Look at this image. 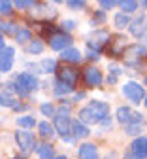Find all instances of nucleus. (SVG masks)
Listing matches in <instances>:
<instances>
[{
    "label": "nucleus",
    "instance_id": "1",
    "mask_svg": "<svg viewBox=\"0 0 147 159\" xmlns=\"http://www.w3.org/2000/svg\"><path fill=\"white\" fill-rule=\"evenodd\" d=\"M110 116V104L104 101H91L85 108L79 110V121L85 125H100L104 117Z\"/></svg>",
    "mask_w": 147,
    "mask_h": 159
},
{
    "label": "nucleus",
    "instance_id": "2",
    "mask_svg": "<svg viewBox=\"0 0 147 159\" xmlns=\"http://www.w3.org/2000/svg\"><path fill=\"white\" fill-rule=\"evenodd\" d=\"M40 87L38 78L30 72H21L15 76V93L19 97H28L32 91H36Z\"/></svg>",
    "mask_w": 147,
    "mask_h": 159
},
{
    "label": "nucleus",
    "instance_id": "3",
    "mask_svg": "<svg viewBox=\"0 0 147 159\" xmlns=\"http://www.w3.org/2000/svg\"><path fill=\"white\" fill-rule=\"evenodd\" d=\"M15 142H17V146H19V152L23 153L25 157L27 155H30L32 152H34V148L38 146L36 144V136H34V133H30V131H15Z\"/></svg>",
    "mask_w": 147,
    "mask_h": 159
},
{
    "label": "nucleus",
    "instance_id": "4",
    "mask_svg": "<svg viewBox=\"0 0 147 159\" xmlns=\"http://www.w3.org/2000/svg\"><path fill=\"white\" fill-rule=\"evenodd\" d=\"M121 91H123V95L127 97L132 104H140V102H143V98H145V89L138 82H127L121 87Z\"/></svg>",
    "mask_w": 147,
    "mask_h": 159
},
{
    "label": "nucleus",
    "instance_id": "5",
    "mask_svg": "<svg viewBox=\"0 0 147 159\" xmlns=\"http://www.w3.org/2000/svg\"><path fill=\"white\" fill-rule=\"evenodd\" d=\"M117 121L124 125H141L143 123V116L140 112H134L128 106H119L117 108Z\"/></svg>",
    "mask_w": 147,
    "mask_h": 159
},
{
    "label": "nucleus",
    "instance_id": "6",
    "mask_svg": "<svg viewBox=\"0 0 147 159\" xmlns=\"http://www.w3.org/2000/svg\"><path fill=\"white\" fill-rule=\"evenodd\" d=\"M72 42L74 40H72V36L68 32H53L49 36V46L55 51H64V49L72 48Z\"/></svg>",
    "mask_w": 147,
    "mask_h": 159
},
{
    "label": "nucleus",
    "instance_id": "7",
    "mask_svg": "<svg viewBox=\"0 0 147 159\" xmlns=\"http://www.w3.org/2000/svg\"><path fill=\"white\" fill-rule=\"evenodd\" d=\"M70 125H72V119L66 116V114H55V125L53 129L64 138V136H70Z\"/></svg>",
    "mask_w": 147,
    "mask_h": 159
},
{
    "label": "nucleus",
    "instance_id": "8",
    "mask_svg": "<svg viewBox=\"0 0 147 159\" xmlns=\"http://www.w3.org/2000/svg\"><path fill=\"white\" fill-rule=\"evenodd\" d=\"M13 55H15V49L6 46L2 51H0V72H10L11 66H13Z\"/></svg>",
    "mask_w": 147,
    "mask_h": 159
},
{
    "label": "nucleus",
    "instance_id": "9",
    "mask_svg": "<svg viewBox=\"0 0 147 159\" xmlns=\"http://www.w3.org/2000/svg\"><path fill=\"white\" fill-rule=\"evenodd\" d=\"M83 80H85V84L87 87H100L102 82H104V78H102V72L98 68H87L85 74H83Z\"/></svg>",
    "mask_w": 147,
    "mask_h": 159
},
{
    "label": "nucleus",
    "instance_id": "10",
    "mask_svg": "<svg viewBox=\"0 0 147 159\" xmlns=\"http://www.w3.org/2000/svg\"><path fill=\"white\" fill-rule=\"evenodd\" d=\"M130 152L138 159H147V136H138L130 144Z\"/></svg>",
    "mask_w": 147,
    "mask_h": 159
},
{
    "label": "nucleus",
    "instance_id": "11",
    "mask_svg": "<svg viewBox=\"0 0 147 159\" xmlns=\"http://www.w3.org/2000/svg\"><path fill=\"white\" fill-rule=\"evenodd\" d=\"M70 134L74 138H87L91 134V129L85 125V123H81L79 119H74L72 125H70Z\"/></svg>",
    "mask_w": 147,
    "mask_h": 159
},
{
    "label": "nucleus",
    "instance_id": "12",
    "mask_svg": "<svg viewBox=\"0 0 147 159\" xmlns=\"http://www.w3.org/2000/svg\"><path fill=\"white\" fill-rule=\"evenodd\" d=\"M77 157L79 159H98V148L94 144H91V142H85V144L79 146Z\"/></svg>",
    "mask_w": 147,
    "mask_h": 159
},
{
    "label": "nucleus",
    "instance_id": "13",
    "mask_svg": "<svg viewBox=\"0 0 147 159\" xmlns=\"http://www.w3.org/2000/svg\"><path fill=\"white\" fill-rule=\"evenodd\" d=\"M58 82L66 84L70 87H76V84H77V70H74V68H62L60 74H58Z\"/></svg>",
    "mask_w": 147,
    "mask_h": 159
},
{
    "label": "nucleus",
    "instance_id": "14",
    "mask_svg": "<svg viewBox=\"0 0 147 159\" xmlns=\"http://www.w3.org/2000/svg\"><path fill=\"white\" fill-rule=\"evenodd\" d=\"M130 32L134 34V36H138V38H141L143 34H145V17L143 15H140V17H136L134 21H130Z\"/></svg>",
    "mask_w": 147,
    "mask_h": 159
},
{
    "label": "nucleus",
    "instance_id": "15",
    "mask_svg": "<svg viewBox=\"0 0 147 159\" xmlns=\"http://www.w3.org/2000/svg\"><path fill=\"white\" fill-rule=\"evenodd\" d=\"M60 59H62V61H66V63H79L81 61V53L76 48H68L64 51H60Z\"/></svg>",
    "mask_w": 147,
    "mask_h": 159
},
{
    "label": "nucleus",
    "instance_id": "16",
    "mask_svg": "<svg viewBox=\"0 0 147 159\" xmlns=\"http://www.w3.org/2000/svg\"><path fill=\"white\" fill-rule=\"evenodd\" d=\"M108 44H111V46H110V53L115 55V57L124 51V38H123V36H115L113 40H110Z\"/></svg>",
    "mask_w": 147,
    "mask_h": 159
},
{
    "label": "nucleus",
    "instance_id": "17",
    "mask_svg": "<svg viewBox=\"0 0 147 159\" xmlns=\"http://www.w3.org/2000/svg\"><path fill=\"white\" fill-rule=\"evenodd\" d=\"M36 153L40 159H55V148L49 144H40L36 146Z\"/></svg>",
    "mask_w": 147,
    "mask_h": 159
},
{
    "label": "nucleus",
    "instance_id": "18",
    "mask_svg": "<svg viewBox=\"0 0 147 159\" xmlns=\"http://www.w3.org/2000/svg\"><path fill=\"white\" fill-rule=\"evenodd\" d=\"M38 70L45 74H53L57 72V61L55 59H41V63L38 65Z\"/></svg>",
    "mask_w": 147,
    "mask_h": 159
},
{
    "label": "nucleus",
    "instance_id": "19",
    "mask_svg": "<svg viewBox=\"0 0 147 159\" xmlns=\"http://www.w3.org/2000/svg\"><path fill=\"white\" fill-rule=\"evenodd\" d=\"M113 25H115V29L123 30L124 27H128V25H130V17H128L127 13L119 11V13H115V15H113Z\"/></svg>",
    "mask_w": 147,
    "mask_h": 159
},
{
    "label": "nucleus",
    "instance_id": "20",
    "mask_svg": "<svg viewBox=\"0 0 147 159\" xmlns=\"http://www.w3.org/2000/svg\"><path fill=\"white\" fill-rule=\"evenodd\" d=\"M38 131H40V134L44 138H53L55 136V129H53V125L49 121H40L38 123Z\"/></svg>",
    "mask_w": 147,
    "mask_h": 159
},
{
    "label": "nucleus",
    "instance_id": "21",
    "mask_svg": "<svg viewBox=\"0 0 147 159\" xmlns=\"http://www.w3.org/2000/svg\"><path fill=\"white\" fill-rule=\"evenodd\" d=\"M17 125L23 127L25 131H28V129H32V127L38 125V123H36L34 116H19V117H17Z\"/></svg>",
    "mask_w": 147,
    "mask_h": 159
},
{
    "label": "nucleus",
    "instance_id": "22",
    "mask_svg": "<svg viewBox=\"0 0 147 159\" xmlns=\"http://www.w3.org/2000/svg\"><path fill=\"white\" fill-rule=\"evenodd\" d=\"M53 91H55L57 97H64V95H70V93L74 91V87H70V85H66V84H62V82H58V80H57Z\"/></svg>",
    "mask_w": 147,
    "mask_h": 159
},
{
    "label": "nucleus",
    "instance_id": "23",
    "mask_svg": "<svg viewBox=\"0 0 147 159\" xmlns=\"http://www.w3.org/2000/svg\"><path fill=\"white\" fill-rule=\"evenodd\" d=\"M15 40H17V44H27L32 40V32L28 29H19L15 32Z\"/></svg>",
    "mask_w": 147,
    "mask_h": 159
},
{
    "label": "nucleus",
    "instance_id": "24",
    "mask_svg": "<svg viewBox=\"0 0 147 159\" xmlns=\"http://www.w3.org/2000/svg\"><path fill=\"white\" fill-rule=\"evenodd\" d=\"M119 6L123 8V13H134L138 8H140V4L138 2H134V0H123V2H119Z\"/></svg>",
    "mask_w": 147,
    "mask_h": 159
},
{
    "label": "nucleus",
    "instance_id": "25",
    "mask_svg": "<svg viewBox=\"0 0 147 159\" xmlns=\"http://www.w3.org/2000/svg\"><path fill=\"white\" fill-rule=\"evenodd\" d=\"M0 106H4V108H15L17 106V101H15L11 95L0 93Z\"/></svg>",
    "mask_w": 147,
    "mask_h": 159
},
{
    "label": "nucleus",
    "instance_id": "26",
    "mask_svg": "<svg viewBox=\"0 0 147 159\" xmlns=\"http://www.w3.org/2000/svg\"><path fill=\"white\" fill-rule=\"evenodd\" d=\"M27 51H28V53H32V55H38V53L44 51V44H41L40 40H32V42L27 46Z\"/></svg>",
    "mask_w": 147,
    "mask_h": 159
},
{
    "label": "nucleus",
    "instance_id": "27",
    "mask_svg": "<svg viewBox=\"0 0 147 159\" xmlns=\"http://www.w3.org/2000/svg\"><path fill=\"white\" fill-rule=\"evenodd\" d=\"M0 30H2L4 34H13V36H15V32L19 30V27H17L15 23H10V21H8V23L0 21Z\"/></svg>",
    "mask_w": 147,
    "mask_h": 159
},
{
    "label": "nucleus",
    "instance_id": "28",
    "mask_svg": "<svg viewBox=\"0 0 147 159\" xmlns=\"http://www.w3.org/2000/svg\"><path fill=\"white\" fill-rule=\"evenodd\" d=\"M0 13L2 15H11L13 13V2H10V0H2V2H0Z\"/></svg>",
    "mask_w": 147,
    "mask_h": 159
},
{
    "label": "nucleus",
    "instance_id": "29",
    "mask_svg": "<svg viewBox=\"0 0 147 159\" xmlns=\"http://www.w3.org/2000/svg\"><path fill=\"white\" fill-rule=\"evenodd\" d=\"M66 6L70 10H85L87 8V2H85V0H68Z\"/></svg>",
    "mask_w": 147,
    "mask_h": 159
},
{
    "label": "nucleus",
    "instance_id": "30",
    "mask_svg": "<svg viewBox=\"0 0 147 159\" xmlns=\"http://www.w3.org/2000/svg\"><path fill=\"white\" fill-rule=\"evenodd\" d=\"M40 112L44 114V116H55V106L51 102H44L40 106Z\"/></svg>",
    "mask_w": 147,
    "mask_h": 159
},
{
    "label": "nucleus",
    "instance_id": "31",
    "mask_svg": "<svg viewBox=\"0 0 147 159\" xmlns=\"http://www.w3.org/2000/svg\"><path fill=\"white\" fill-rule=\"evenodd\" d=\"M13 8H17V10H28V8H34V2H30V0H17V2L13 4Z\"/></svg>",
    "mask_w": 147,
    "mask_h": 159
},
{
    "label": "nucleus",
    "instance_id": "32",
    "mask_svg": "<svg viewBox=\"0 0 147 159\" xmlns=\"http://www.w3.org/2000/svg\"><path fill=\"white\" fill-rule=\"evenodd\" d=\"M115 6H119V2H115V0H100V8H104V10H113Z\"/></svg>",
    "mask_w": 147,
    "mask_h": 159
},
{
    "label": "nucleus",
    "instance_id": "33",
    "mask_svg": "<svg viewBox=\"0 0 147 159\" xmlns=\"http://www.w3.org/2000/svg\"><path fill=\"white\" fill-rule=\"evenodd\" d=\"M141 133V125H127V134L130 136H136Z\"/></svg>",
    "mask_w": 147,
    "mask_h": 159
},
{
    "label": "nucleus",
    "instance_id": "34",
    "mask_svg": "<svg viewBox=\"0 0 147 159\" xmlns=\"http://www.w3.org/2000/svg\"><path fill=\"white\" fill-rule=\"evenodd\" d=\"M111 125H113V121H111V117L108 116V117H104L102 121H100V127L104 129V131H108V129H111Z\"/></svg>",
    "mask_w": 147,
    "mask_h": 159
},
{
    "label": "nucleus",
    "instance_id": "35",
    "mask_svg": "<svg viewBox=\"0 0 147 159\" xmlns=\"http://www.w3.org/2000/svg\"><path fill=\"white\" fill-rule=\"evenodd\" d=\"M76 29V21H72V19H66L64 23H62V32L64 30H74Z\"/></svg>",
    "mask_w": 147,
    "mask_h": 159
},
{
    "label": "nucleus",
    "instance_id": "36",
    "mask_svg": "<svg viewBox=\"0 0 147 159\" xmlns=\"http://www.w3.org/2000/svg\"><path fill=\"white\" fill-rule=\"evenodd\" d=\"M104 21H106V15H104V11L100 10V11L96 13V17L93 19V25H96V23H104Z\"/></svg>",
    "mask_w": 147,
    "mask_h": 159
},
{
    "label": "nucleus",
    "instance_id": "37",
    "mask_svg": "<svg viewBox=\"0 0 147 159\" xmlns=\"http://www.w3.org/2000/svg\"><path fill=\"white\" fill-rule=\"evenodd\" d=\"M121 74H123V70H121L119 66H115V65H113V66H110V76H113V78H119Z\"/></svg>",
    "mask_w": 147,
    "mask_h": 159
},
{
    "label": "nucleus",
    "instance_id": "38",
    "mask_svg": "<svg viewBox=\"0 0 147 159\" xmlns=\"http://www.w3.org/2000/svg\"><path fill=\"white\" fill-rule=\"evenodd\" d=\"M104 159H119V153H117V152H110Z\"/></svg>",
    "mask_w": 147,
    "mask_h": 159
},
{
    "label": "nucleus",
    "instance_id": "39",
    "mask_svg": "<svg viewBox=\"0 0 147 159\" xmlns=\"http://www.w3.org/2000/svg\"><path fill=\"white\" fill-rule=\"evenodd\" d=\"M124 159H138V157H136L132 152H127V153H124Z\"/></svg>",
    "mask_w": 147,
    "mask_h": 159
},
{
    "label": "nucleus",
    "instance_id": "40",
    "mask_svg": "<svg viewBox=\"0 0 147 159\" xmlns=\"http://www.w3.org/2000/svg\"><path fill=\"white\" fill-rule=\"evenodd\" d=\"M4 48H6V44H4V36H2V34H0V51H2Z\"/></svg>",
    "mask_w": 147,
    "mask_h": 159
},
{
    "label": "nucleus",
    "instance_id": "41",
    "mask_svg": "<svg viewBox=\"0 0 147 159\" xmlns=\"http://www.w3.org/2000/svg\"><path fill=\"white\" fill-rule=\"evenodd\" d=\"M83 97H85V93H77L76 95V101H79V98H83Z\"/></svg>",
    "mask_w": 147,
    "mask_h": 159
},
{
    "label": "nucleus",
    "instance_id": "42",
    "mask_svg": "<svg viewBox=\"0 0 147 159\" xmlns=\"http://www.w3.org/2000/svg\"><path fill=\"white\" fill-rule=\"evenodd\" d=\"M55 159H68L66 155H55Z\"/></svg>",
    "mask_w": 147,
    "mask_h": 159
},
{
    "label": "nucleus",
    "instance_id": "43",
    "mask_svg": "<svg viewBox=\"0 0 147 159\" xmlns=\"http://www.w3.org/2000/svg\"><path fill=\"white\" fill-rule=\"evenodd\" d=\"M141 6H143V8H147V0H145V2H141Z\"/></svg>",
    "mask_w": 147,
    "mask_h": 159
},
{
    "label": "nucleus",
    "instance_id": "44",
    "mask_svg": "<svg viewBox=\"0 0 147 159\" xmlns=\"http://www.w3.org/2000/svg\"><path fill=\"white\" fill-rule=\"evenodd\" d=\"M145 32H147V15H145Z\"/></svg>",
    "mask_w": 147,
    "mask_h": 159
},
{
    "label": "nucleus",
    "instance_id": "45",
    "mask_svg": "<svg viewBox=\"0 0 147 159\" xmlns=\"http://www.w3.org/2000/svg\"><path fill=\"white\" fill-rule=\"evenodd\" d=\"M143 85H147V78H145V80H143Z\"/></svg>",
    "mask_w": 147,
    "mask_h": 159
},
{
    "label": "nucleus",
    "instance_id": "46",
    "mask_svg": "<svg viewBox=\"0 0 147 159\" xmlns=\"http://www.w3.org/2000/svg\"><path fill=\"white\" fill-rule=\"evenodd\" d=\"M145 106H147V95H145Z\"/></svg>",
    "mask_w": 147,
    "mask_h": 159
}]
</instances>
